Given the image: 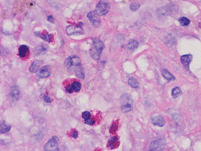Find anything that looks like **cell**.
Instances as JSON below:
<instances>
[{
	"label": "cell",
	"instance_id": "30bf717a",
	"mask_svg": "<svg viewBox=\"0 0 201 151\" xmlns=\"http://www.w3.org/2000/svg\"><path fill=\"white\" fill-rule=\"evenodd\" d=\"M93 42H94V48H95V49H97L99 53L101 54V52H102V50L104 49V47H105L103 42H102L101 40L97 39V38H94V40H93Z\"/></svg>",
	"mask_w": 201,
	"mask_h": 151
},
{
	"label": "cell",
	"instance_id": "f546056e",
	"mask_svg": "<svg viewBox=\"0 0 201 151\" xmlns=\"http://www.w3.org/2000/svg\"><path fill=\"white\" fill-rule=\"evenodd\" d=\"M90 112H89V111H84L83 113H82V118L83 119H88V118H89V116H90Z\"/></svg>",
	"mask_w": 201,
	"mask_h": 151
},
{
	"label": "cell",
	"instance_id": "4316f807",
	"mask_svg": "<svg viewBox=\"0 0 201 151\" xmlns=\"http://www.w3.org/2000/svg\"><path fill=\"white\" fill-rule=\"evenodd\" d=\"M139 7H140V5H139V4H137V3H134V4H131V7H130V8H131V10L132 11H136L139 8Z\"/></svg>",
	"mask_w": 201,
	"mask_h": 151
},
{
	"label": "cell",
	"instance_id": "2e32d148",
	"mask_svg": "<svg viewBox=\"0 0 201 151\" xmlns=\"http://www.w3.org/2000/svg\"><path fill=\"white\" fill-rule=\"evenodd\" d=\"M75 73L77 77L80 78H84V73L82 67H80V66H77V68L75 69Z\"/></svg>",
	"mask_w": 201,
	"mask_h": 151
},
{
	"label": "cell",
	"instance_id": "4dcf8cb0",
	"mask_svg": "<svg viewBox=\"0 0 201 151\" xmlns=\"http://www.w3.org/2000/svg\"><path fill=\"white\" fill-rule=\"evenodd\" d=\"M66 91H67L68 93H73V91H74L73 87V85L68 86L67 87H66Z\"/></svg>",
	"mask_w": 201,
	"mask_h": 151
},
{
	"label": "cell",
	"instance_id": "e0dca14e",
	"mask_svg": "<svg viewBox=\"0 0 201 151\" xmlns=\"http://www.w3.org/2000/svg\"><path fill=\"white\" fill-rule=\"evenodd\" d=\"M128 84L131 86V87L133 88H137L139 87V84H138V82L137 81L136 78H131L129 80H128Z\"/></svg>",
	"mask_w": 201,
	"mask_h": 151
},
{
	"label": "cell",
	"instance_id": "cb8c5ba5",
	"mask_svg": "<svg viewBox=\"0 0 201 151\" xmlns=\"http://www.w3.org/2000/svg\"><path fill=\"white\" fill-rule=\"evenodd\" d=\"M132 110V106L130 104H126L121 106V111L123 112H129Z\"/></svg>",
	"mask_w": 201,
	"mask_h": 151
},
{
	"label": "cell",
	"instance_id": "f1b7e54d",
	"mask_svg": "<svg viewBox=\"0 0 201 151\" xmlns=\"http://www.w3.org/2000/svg\"><path fill=\"white\" fill-rule=\"evenodd\" d=\"M84 123L86 124H89V125H93V124L95 123V121L94 120H92L90 118H88V119H85L84 120Z\"/></svg>",
	"mask_w": 201,
	"mask_h": 151
},
{
	"label": "cell",
	"instance_id": "5b68a950",
	"mask_svg": "<svg viewBox=\"0 0 201 151\" xmlns=\"http://www.w3.org/2000/svg\"><path fill=\"white\" fill-rule=\"evenodd\" d=\"M163 140H157V141H152L149 146V150H162L161 148L163 147Z\"/></svg>",
	"mask_w": 201,
	"mask_h": 151
},
{
	"label": "cell",
	"instance_id": "836d02e7",
	"mask_svg": "<svg viewBox=\"0 0 201 151\" xmlns=\"http://www.w3.org/2000/svg\"><path fill=\"white\" fill-rule=\"evenodd\" d=\"M47 20H48V21L51 22V23H53L54 22V18L52 16H47Z\"/></svg>",
	"mask_w": 201,
	"mask_h": 151
},
{
	"label": "cell",
	"instance_id": "d4e9b609",
	"mask_svg": "<svg viewBox=\"0 0 201 151\" xmlns=\"http://www.w3.org/2000/svg\"><path fill=\"white\" fill-rule=\"evenodd\" d=\"M47 49V48L45 47V45L44 44H40V45H39L38 47L36 48V55H38V54H40L41 53H43V52H44V51Z\"/></svg>",
	"mask_w": 201,
	"mask_h": 151
},
{
	"label": "cell",
	"instance_id": "4fadbf2b",
	"mask_svg": "<svg viewBox=\"0 0 201 151\" xmlns=\"http://www.w3.org/2000/svg\"><path fill=\"white\" fill-rule=\"evenodd\" d=\"M10 124H7L6 122H2L0 126V132L1 133H7V132L10 131Z\"/></svg>",
	"mask_w": 201,
	"mask_h": 151
},
{
	"label": "cell",
	"instance_id": "277c9868",
	"mask_svg": "<svg viewBox=\"0 0 201 151\" xmlns=\"http://www.w3.org/2000/svg\"><path fill=\"white\" fill-rule=\"evenodd\" d=\"M151 121H152V123L154 125H157L158 127H163V126H164L165 124L164 119L159 115H154L151 117Z\"/></svg>",
	"mask_w": 201,
	"mask_h": 151
},
{
	"label": "cell",
	"instance_id": "3957f363",
	"mask_svg": "<svg viewBox=\"0 0 201 151\" xmlns=\"http://www.w3.org/2000/svg\"><path fill=\"white\" fill-rule=\"evenodd\" d=\"M57 149H58V138L57 137L51 138L47 142V144L44 145V150L46 151L57 150Z\"/></svg>",
	"mask_w": 201,
	"mask_h": 151
},
{
	"label": "cell",
	"instance_id": "9a60e30c",
	"mask_svg": "<svg viewBox=\"0 0 201 151\" xmlns=\"http://www.w3.org/2000/svg\"><path fill=\"white\" fill-rule=\"evenodd\" d=\"M137 47H138V43L137 40H131L127 44V48L130 50H135Z\"/></svg>",
	"mask_w": 201,
	"mask_h": 151
},
{
	"label": "cell",
	"instance_id": "ac0fdd59",
	"mask_svg": "<svg viewBox=\"0 0 201 151\" xmlns=\"http://www.w3.org/2000/svg\"><path fill=\"white\" fill-rule=\"evenodd\" d=\"M90 54H91V56H92V57L94 58L95 60H98V59H100V53H99V52H98V51H97L95 48L91 49Z\"/></svg>",
	"mask_w": 201,
	"mask_h": 151
},
{
	"label": "cell",
	"instance_id": "603a6c76",
	"mask_svg": "<svg viewBox=\"0 0 201 151\" xmlns=\"http://www.w3.org/2000/svg\"><path fill=\"white\" fill-rule=\"evenodd\" d=\"M179 21L181 25H183V26H188V24H190V20L186 17H181V18H179Z\"/></svg>",
	"mask_w": 201,
	"mask_h": 151
},
{
	"label": "cell",
	"instance_id": "7402d4cb",
	"mask_svg": "<svg viewBox=\"0 0 201 151\" xmlns=\"http://www.w3.org/2000/svg\"><path fill=\"white\" fill-rule=\"evenodd\" d=\"M71 61H72V66H80V59L77 56L71 57Z\"/></svg>",
	"mask_w": 201,
	"mask_h": 151
},
{
	"label": "cell",
	"instance_id": "44dd1931",
	"mask_svg": "<svg viewBox=\"0 0 201 151\" xmlns=\"http://www.w3.org/2000/svg\"><path fill=\"white\" fill-rule=\"evenodd\" d=\"M40 37H41L42 39H44V40L47 41V42H51V41L52 40V39H53L52 35L47 33V32H45V33L44 34H41V35H40Z\"/></svg>",
	"mask_w": 201,
	"mask_h": 151
},
{
	"label": "cell",
	"instance_id": "5bb4252c",
	"mask_svg": "<svg viewBox=\"0 0 201 151\" xmlns=\"http://www.w3.org/2000/svg\"><path fill=\"white\" fill-rule=\"evenodd\" d=\"M162 74H163V76L168 81L174 80V79H175L174 76H173V75H172L169 71H167V70H163V71H162Z\"/></svg>",
	"mask_w": 201,
	"mask_h": 151
},
{
	"label": "cell",
	"instance_id": "d6a6232c",
	"mask_svg": "<svg viewBox=\"0 0 201 151\" xmlns=\"http://www.w3.org/2000/svg\"><path fill=\"white\" fill-rule=\"evenodd\" d=\"M72 137L74 138H77L78 137V132L77 130H74L73 133H72Z\"/></svg>",
	"mask_w": 201,
	"mask_h": 151
},
{
	"label": "cell",
	"instance_id": "6da1fadb",
	"mask_svg": "<svg viewBox=\"0 0 201 151\" xmlns=\"http://www.w3.org/2000/svg\"><path fill=\"white\" fill-rule=\"evenodd\" d=\"M110 4L106 0H100L97 5V11L100 16H104L110 11Z\"/></svg>",
	"mask_w": 201,
	"mask_h": 151
},
{
	"label": "cell",
	"instance_id": "d6986e66",
	"mask_svg": "<svg viewBox=\"0 0 201 151\" xmlns=\"http://www.w3.org/2000/svg\"><path fill=\"white\" fill-rule=\"evenodd\" d=\"M181 94H182V91L180 90V88L177 87L173 88L172 91H171V95L174 98H176L178 97V96H179Z\"/></svg>",
	"mask_w": 201,
	"mask_h": 151
},
{
	"label": "cell",
	"instance_id": "ffe728a7",
	"mask_svg": "<svg viewBox=\"0 0 201 151\" xmlns=\"http://www.w3.org/2000/svg\"><path fill=\"white\" fill-rule=\"evenodd\" d=\"M117 145H118V142H117V137H114L112 138L110 140V142H109V146L111 148V149H114Z\"/></svg>",
	"mask_w": 201,
	"mask_h": 151
},
{
	"label": "cell",
	"instance_id": "83f0119b",
	"mask_svg": "<svg viewBox=\"0 0 201 151\" xmlns=\"http://www.w3.org/2000/svg\"><path fill=\"white\" fill-rule=\"evenodd\" d=\"M64 66H65L66 67H69V66H72V61H71V57H68L67 59L65 60V61H64Z\"/></svg>",
	"mask_w": 201,
	"mask_h": 151
},
{
	"label": "cell",
	"instance_id": "7a4b0ae2",
	"mask_svg": "<svg viewBox=\"0 0 201 151\" xmlns=\"http://www.w3.org/2000/svg\"><path fill=\"white\" fill-rule=\"evenodd\" d=\"M88 18L90 20V22L94 24L95 27H99L100 24V20L99 17V14L97 11H93L88 14Z\"/></svg>",
	"mask_w": 201,
	"mask_h": 151
},
{
	"label": "cell",
	"instance_id": "7c38bea8",
	"mask_svg": "<svg viewBox=\"0 0 201 151\" xmlns=\"http://www.w3.org/2000/svg\"><path fill=\"white\" fill-rule=\"evenodd\" d=\"M43 63L42 61H35L30 66V72L31 73H36L38 71L39 68L40 67V65Z\"/></svg>",
	"mask_w": 201,
	"mask_h": 151
},
{
	"label": "cell",
	"instance_id": "1f68e13d",
	"mask_svg": "<svg viewBox=\"0 0 201 151\" xmlns=\"http://www.w3.org/2000/svg\"><path fill=\"white\" fill-rule=\"evenodd\" d=\"M44 99L45 102H47V103H51L52 102V99H51L48 95H44Z\"/></svg>",
	"mask_w": 201,
	"mask_h": 151
},
{
	"label": "cell",
	"instance_id": "ba28073f",
	"mask_svg": "<svg viewBox=\"0 0 201 151\" xmlns=\"http://www.w3.org/2000/svg\"><path fill=\"white\" fill-rule=\"evenodd\" d=\"M20 96V91L17 86H13L10 89V97L13 100H17L19 99Z\"/></svg>",
	"mask_w": 201,
	"mask_h": 151
},
{
	"label": "cell",
	"instance_id": "8992f818",
	"mask_svg": "<svg viewBox=\"0 0 201 151\" xmlns=\"http://www.w3.org/2000/svg\"><path fill=\"white\" fill-rule=\"evenodd\" d=\"M66 32H67V33L68 35H75V34H79L83 32V31H82L81 28L76 27V26H73V25L68 26L67 28H66Z\"/></svg>",
	"mask_w": 201,
	"mask_h": 151
},
{
	"label": "cell",
	"instance_id": "484cf974",
	"mask_svg": "<svg viewBox=\"0 0 201 151\" xmlns=\"http://www.w3.org/2000/svg\"><path fill=\"white\" fill-rule=\"evenodd\" d=\"M73 87L74 91H77V92H78V91H80L81 85H80V83H78V82H75V83H73Z\"/></svg>",
	"mask_w": 201,
	"mask_h": 151
},
{
	"label": "cell",
	"instance_id": "8fae6325",
	"mask_svg": "<svg viewBox=\"0 0 201 151\" xmlns=\"http://www.w3.org/2000/svg\"><path fill=\"white\" fill-rule=\"evenodd\" d=\"M29 53V49L27 45H21L19 48V56L22 58L27 57V55Z\"/></svg>",
	"mask_w": 201,
	"mask_h": 151
},
{
	"label": "cell",
	"instance_id": "9c48e42d",
	"mask_svg": "<svg viewBox=\"0 0 201 151\" xmlns=\"http://www.w3.org/2000/svg\"><path fill=\"white\" fill-rule=\"evenodd\" d=\"M50 75V71L47 66H43V67L40 68V70L39 71V73H38V76L41 78H47Z\"/></svg>",
	"mask_w": 201,
	"mask_h": 151
},
{
	"label": "cell",
	"instance_id": "52a82bcc",
	"mask_svg": "<svg viewBox=\"0 0 201 151\" xmlns=\"http://www.w3.org/2000/svg\"><path fill=\"white\" fill-rule=\"evenodd\" d=\"M181 62L184 66L186 68L189 67V65L191 63V60H192V56L191 54H186V55H183L180 57Z\"/></svg>",
	"mask_w": 201,
	"mask_h": 151
}]
</instances>
